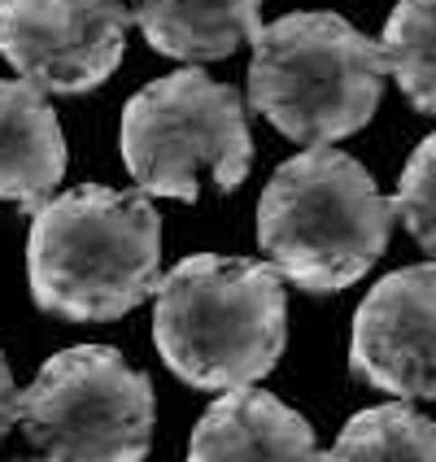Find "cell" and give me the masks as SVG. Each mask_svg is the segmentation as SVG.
Here are the masks:
<instances>
[{"mask_svg": "<svg viewBox=\"0 0 436 462\" xmlns=\"http://www.w3.org/2000/svg\"><path fill=\"white\" fill-rule=\"evenodd\" d=\"M162 218L149 192H118L83 183L31 214L26 280L35 306L75 319L109 323L157 292Z\"/></svg>", "mask_w": 436, "mask_h": 462, "instance_id": "6da1fadb", "label": "cell"}, {"mask_svg": "<svg viewBox=\"0 0 436 462\" xmlns=\"http://www.w3.org/2000/svg\"><path fill=\"white\" fill-rule=\"evenodd\" d=\"M153 345L192 388H245L275 371L288 345L283 275L223 254L183 257L157 283Z\"/></svg>", "mask_w": 436, "mask_h": 462, "instance_id": "7a4b0ae2", "label": "cell"}, {"mask_svg": "<svg viewBox=\"0 0 436 462\" xmlns=\"http://www.w3.org/2000/svg\"><path fill=\"white\" fill-rule=\"evenodd\" d=\"M393 214L362 162L314 144L262 188L257 245L301 292H340L385 257Z\"/></svg>", "mask_w": 436, "mask_h": 462, "instance_id": "3957f363", "label": "cell"}, {"mask_svg": "<svg viewBox=\"0 0 436 462\" xmlns=\"http://www.w3.org/2000/svg\"><path fill=\"white\" fill-rule=\"evenodd\" d=\"M388 61L376 40L328 9L262 26L249 61V105L297 144H332L371 123Z\"/></svg>", "mask_w": 436, "mask_h": 462, "instance_id": "277c9868", "label": "cell"}, {"mask_svg": "<svg viewBox=\"0 0 436 462\" xmlns=\"http://www.w3.org/2000/svg\"><path fill=\"white\" fill-rule=\"evenodd\" d=\"M118 144L135 188L175 201H197L201 171L231 192L249 180L254 166L240 97L197 66L140 88L123 109Z\"/></svg>", "mask_w": 436, "mask_h": 462, "instance_id": "5b68a950", "label": "cell"}, {"mask_svg": "<svg viewBox=\"0 0 436 462\" xmlns=\"http://www.w3.org/2000/svg\"><path fill=\"white\" fill-rule=\"evenodd\" d=\"M23 432L49 462H144L153 384L109 345L61 349L23 393Z\"/></svg>", "mask_w": 436, "mask_h": 462, "instance_id": "8992f818", "label": "cell"}, {"mask_svg": "<svg viewBox=\"0 0 436 462\" xmlns=\"http://www.w3.org/2000/svg\"><path fill=\"white\" fill-rule=\"evenodd\" d=\"M131 23L123 0H0V57L40 92L79 97L118 70Z\"/></svg>", "mask_w": 436, "mask_h": 462, "instance_id": "52a82bcc", "label": "cell"}, {"mask_svg": "<svg viewBox=\"0 0 436 462\" xmlns=\"http://www.w3.org/2000/svg\"><path fill=\"white\" fill-rule=\"evenodd\" d=\"M349 362L380 393L436 402V262L402 266L362 297Z\"/></svg>", "mask_w": 436, "mask_h": 462, "instance_id": "ba28073f", "label": "cell"}, {"mask_svg": "<svg viewBox=\"0 0 436 462\" xmlns=\"http://www.w3.org/2000/svg\"><path fill=\"white\" fill-rule=\"evenodd\" d=\"M188 462H323L319 440L292 406L262 388H227L192 428Z\"/></svg>", "mask_w": 436, "mask_h": 462, "instance_id": "9c48e42d", "label": "cell"}, {"mask_svg": "<svg viewBox=\"0 0 436 462\" xmlns=\"http://www.w3.org/2000/svg\"><path fill=\"white\" fill-rule=\"evenodd\" d=\"M66 175V135L26 79H0V201L40 214Z\"/></svg>", "mask_w": 436, "mask_h": 462, "instance_id": "30bf717a", "label": "cell"}, {"mask_svg": "<svg viewBox=\"0 0 436 462\" xmlns=\"http://www.w3.org/2000/svg\"><path fill=\"white\" fill-rule=\"evenodd\" d=\"M135 26L162 57L218 61L262 31V0H131Z\"/></svg>", "mask_w": 436, "mask_h": 462, "instance_id": "8fae6325", "label": "cell"}, {"mask_svg": "<svg viewBox=\"0 0 436 462\" xmlns=\"http://www.w3.org/2000/svg\"><path fill=\"white\" fill-rule=\"evenodd\" d=\"M323 462H436V423L388 402L354 414Z\"/></svg>", "mask_w": 436, "mask_h": 462, "instance_id": "7c38bea8", "label": "cell"}, {"mask_svg": "<svg viewBox=\"0 0 436 462\" xmlns=\"http://www.w3.org/2000/svg\"><path fill=\"white\" fill-rule=\"evenodd\" d=\"M380 49L406 101L423 114H436V0H397Z\"/></svg>", "mask_w": 436, "mask_h": 462, "instance_id": "4fadbf2b", "label": "cell"}, {"mask_svg": "<svg viewBox=\"0 0 436 462\" xmlns=\"http://www.w3.org/2000/svg\"><path fill=\"white\" fill-rule=\"evenodd\" d=\"M393 209L402 214L406 231L419 240V249L436 257V131L428 140H419V149L406 162Z\"/></svg>", "mask_w": 436, "mask_h": 462, "instance_id": "5bb4252c", "label": "cell"}, {"mask_svg": "<svg viewBox=\"0 0 436 462\" xmlns=\"http://www.w3.org/2000/svg\"><path fill=\"white\" fill-rule=\"evenodd\" d=\"M18 419H23V393H18L14 375H9V362L0 354V440H5V432H9Z\"/></svg>", "mask_w": 436, "mask_h": 462, "instance_id": "9a60e30c", "label": "cell"}, {"mask_svg": "<svg viewBox=\"0 0 436 462\" xmlns=\"http://www.w3.org/2000/svg\"><path fill=\"white\" fill-rule=\"evenodd\" d=\"M9 462H31V458H9ZM44 462H49V458H44Z\"/></svg>", "mask_w": 436, "mask_h": 462, "instance_id": "2e32d148", "label": "cell"}]
</instances>
